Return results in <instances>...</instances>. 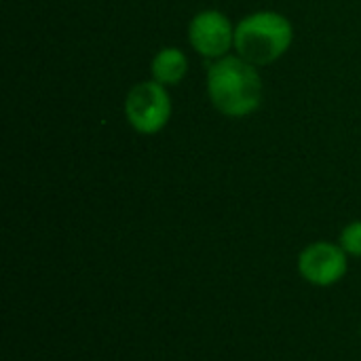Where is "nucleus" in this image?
<instances>
[{"instance_id": "obj_3", "label": "nucleus", "mask_w": 361, "mask_h": 361, "mask_svg": "<svg viewBox=\"0 0 361 361\" xmlns=\"http://www.w3.org/2000/svg\"><path fill=\"white\" fill-rule=\"evenodd\" d=\"M125 114L137 133H159L171 118V99L165 85L157 80H142L131 87L125 99Z\"/></svg>"}, {"instance_id": "obj_2", "label": "nucleus", "mask_w": 361, "mask_h": 361, "mask_svg": "<svg viewBox=\"0 0 361 361\" xmlns=\"http://www.w3.org/2000/svg\"><path fill=\"white\" fill-rule=\"evenodd\" d=\"M294 30L286 15L277 11H258L243 17L235 27L237 55L252 66L277 61L292 44Z\"/></svg>"}, {"instance_id": "obj_1", "label": "nucleus", "mask_w": 361, "mask_h": 361, "mask_svg": "<svg viewBox=\"0 0 361 361\" xmlns=\"http://www.w3.org/2000/svg\"><path fill=\"white\" fill-rule=\"evenodd\" d=\"M207 93L218 112L241 118L260 108L262 78L250 61L239 55H224L207 70Z\"/></svg>"}, {"instance_id": "obj_5", "label": "nucleus", "mask_w": 361, "mask_h": 361, "mask_svg": "<svg viewBox=\"0 0 361 361\" xmlns=\"http://www.w3.org/2000/svg\"><path fill=\"white\" fill-rule=\"evenodd\" d=\"M188 40L199 55L220 59L231 51V47H235V27L224 13L207 8L192 17L188 25Z\"/></svg>"}, {"instance_id": "obj_4", "label": "nucleus", "mask_w": 361, "mask_h": 361, "mask_svg": "<svg viewBox=\"0 0 361 361\" xmlns=\"http://www.w3.org/2000/svg\"><path fill=\"white\" fill-rule=\"evenodd\" d=\"M349 271L347 252L330 241H315L307 245L298 256L300 277L317 288L336 286Z\"/></svg>"}, {"instance_id": "obj_8", "label": "nucleus", "mask_w": 361, "mask_h": 361, "mask_svg": "<svg viewBox=\"0 0 361 361\" xmlns=\"http://www.w3.org/2000/svg\"><path fill=\"white\" fill-rule=\"evenodd\" d=\"M360 332H361V322H360Z\"/></svg>"}, {"instance_id": "obj_7", "label": "nucleus", "mask_w": 361, "mask_h": 361, "mask_svg": "<svg viewBox=\"0 0 361 361\" xmlns=\"http://www.w3.org/2000/svg\"><path fill=\"white\" fill-rule=\"evenodd\" d=\"M338 245L347 252V256L361 258V220H355L343 228Z\"/></svg>"}, {"instance_id": "obj_6", "label": "nucleus", "mask_w": 361, "mask_h": 361, "mask_svg": "<svg viewBox=\"0 0 361 361\" xmlns=\"http://www.w3.org/2000/svg\"><path fill=\"white\" fill-rule=\"evenodd\" d=\"M186 70H188V59H186L184 51L178 49V47L161 49L154 55L152 66H150L152 80H157V82H161L165 87L178 85L186 76Z\"/></svg>"}]
</instances>
